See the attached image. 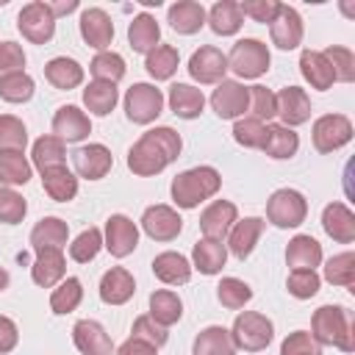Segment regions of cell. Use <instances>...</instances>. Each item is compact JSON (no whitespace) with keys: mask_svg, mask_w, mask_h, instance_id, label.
<instances>
[{"mask_svg":"<svg viewBox=\"0 0 355 355\" xmlns=\"http://www.w3.org/2000/svg\"><path fill=\"white\" fill-rule=\"evenodd\" d=\"M183 150V139L178 130L161 125L139 136V141L128 150V169L139 178H153L164 172L172 161H178Z\"/></svg>","mask_w":355,"mask_h":355,"instance_id":"cell-1","label":"cell"},{"mask_svg":"<svg viewBox=\"0 0 355 355\" xmlns=\"http://www.w3.org/2000/svg\"><path fill=\"white\" fill-rule=\"evenodd\" d=\"M311 336L319 341V347H336L341 352L355 349V324L344 305L316 308L311 319Z\"/></svg>","mask_w":355,"mask_h":355,"instance_id":"cell-2","label":"cell"},{"mask_svg":"<svg viewBox=\"0 0 355 355\" xmlns=\"http://www.w3.org/2000/svg\"><path fill=\"white\" fill-rule=\"evenodd\" d=\"M219 189H222V175L214 166H191V169L175 175V180L169 186V194H172V202L178 208L191 211L200 202L211 200Z\"/></svg>","mask_w":355,"mask_h":355,"instance_id":"cell-3","label":"cell"},{"mask_svg":"<svg viewBox=\"0 0 355 355\" xmlns=\"http://www.w3.org/2000/svg\"><path fill=\"white\" fill-rule=\"evenodd\" d=\"M230 338L236 344V349L244 352H261L272 344L275 338V324L269 316L258 313V311H241L230 327Z\"/></svg>","mask_w":355,"mask_h":355,"instance_id":"cell-4","label":"cell"},{"mask_svg":"<svg viewBox=\"0 0 355 355\" xmlns=\"http://www.w3.org/2000/svg\"><path fill=\"white\" fill-rule=\"evenodd\" d=\"M272 64L269 47L261 39H239L227 53V69H233L239 78H261Z\"/></svg>","mask_w":355,"mask_h":355,"instance_id":"cell-5","label":"cell"},{"mask_svg":"<svg viewBox=\"0 0 355 355\" xmlns=\"http://www.w3.org/2000/svg\"><path fill=\"white\" fill-rule=\"evenodd\" d=\"M305 216H308V200L297 189H277L266 200V219L280 230L300 227Z\"/></svg>","mask_w":355,"mask_h":355,"instance_id":"cell-6","label":"cell"},{"mask_svg":"<svg viewBox=\"0 0 355 355\" xmlns=\"http://www.w3.org/2000/svg\"><path fill=\"white\" fill-rule=\"evenodd\" d=\"M17 28L31 44H47L55 36V17L44 0H31L19 8Z\"/></svg>","mask_w":355,"mask_h":355,"instance_id":"cell-7","label":"cell"},{"mask_svg":"<svg viewBox=\"0 0 355 355\" xmlns=\"http://www.w3.org/2000/svg\"><path fill=\"white\" fill-rule=\"evenodd\" d=\"M164 111V92L153 83H133L125 92V116L133 125H150Z\"/></svg>","mask_w":355,"mask_h":355,"instance_id":"cell-8","label":"cell"},{"mask_svg":"<svg viewBox=\"0 0 355 355\" xmlns=\"http://www.w3.org/2000/svg\"><path fill=\"white\" fill-rule=\"evenodd\" d=\"M352 141V122L344 114H324L313 122V147L316 153H336Z\"/></svg>","mask_w":355,"mask_h":355,"instance_id":"cell-9","label":"cell"},{"mask_svg":"<svg viewBox=\"0 0 355 355\" xmlns=\"http://www.w3.org/2000/svg\"><path fill=\"white\" fill-rule=\"evenodd\" d=\"M189 75L191 80L208 86V83H222L225 80V72H227V55L214 47V44H202L200 50L191 53L189 58Z\"/></svg>","mask_w":355,"mask_h":355,"instance_id":"cell-10","label":"cell"},{"mask_svg":"<svg viewBox=\"0 0 355 355\" xmlns=\"http://www.w3.org/2000/svg\"><path fill=\"white\" fill-rule=\"evenodd\" d=\"M103 247L114 258H128L139 247V227H136V222L130 216H125V214H111L108 222H105Z\"/></svg>","mask_w":355,"mask_h":355,"instance_id":"cell-11","label":"cell"},{"mask_svg":"<svg viewBox=\"0 0 355 355\" xmlns=\"http://www.w3.org/2000/svg\"><path fill=\"white\" fill-rule=\"evenodd\" d=\"M247 105H250V94H247L244 83L227 80V78L222 83H216V89L211 94V108L219 119H241Z\"/></svg>","mask_w":355,"mask_h":355,"instance_id":"cell-12","label":"cell"},{"mask_svg":"<svg viewBox=\"0 0 355 355\" xmlns=\"http://www.w3.org/2000/svg\"><path fill=\"white\" fill-rule=\"evenodd\" d=\"M141 230L153 239V241H172L180 236L183 230V219L172 205H150L141 214Z\"/></svg>","mask_w":355,"mask_h":355,"instance_id":"cell-13","label":"cell"},{"mask_svg":"<svg viewBox=\"0 0 355 355\" xmlns=\"http://www.w3.org/2000/svg\"><path fill=\"white\" fill-rule=\"evenodd\" d=\"M302 33H305V28H302V17H300V11L291 8V6H286V3H280L277 17L269 22L272 44H275L277 50H294V47H300Z\"/></svg>","mask_w":355,"mask_h":355,"instance_id":"cell-14","label":"cell"},{"mask_svg":"<svg viewBox=\"0 0 355 355\" xmlns=\"http://www.w3.org/2000/svg\"><path fill=\"white\" fill-rule=\"evenodd\" d=\"M239 219V208L230 202V200H214L202 214H200V230H202V239H214V241H222L230 227L236 225Z\"/></svg>","mask_w":355,"mask_h":355,"instance_id":"cell-15","label":"cell"},{"mask_svg":"<svg viewBox=\"0 0 355 355\" xmlns=\"http://www.w3.org/2000/svg\"><path fill=\"white\" fill-rule=\"evenodd\" d=\"M72 341L80 355H114V341L105 333V327L94 319H80L72 327Z\"/></svg>","mask_w":355,"mask_h":355,"instance_id":"cell-16","label":"cell"},{"mask_svg":"<svg viewBox=\"0 0 355 355\" xmlns=\"http://www.w3.org/2000/svg\"><path fill=\"white\" fill-rule=\"evenodd\" d=\"M78 28H80V39L100 53L108 50V44L114 42V22L103 8H83Z\"/></svg>","mask_w":355,"mask_h":355,"instance_id":"cell-17","label":"cell"},{"mask_svg":"<svg viewBox=\"0 0 355 355\" xmlns=\"http://www.w3.org/2000/svg\"><path fill=\"white\" fill-rule=\"evenodd\" d=\"M275 97H277V116L283 119L280 125H286V128L294 130L297 125H305L311 119V97L305 94V89L286 86Z\"/></svg>","mask_w":355,"mask_h":355,"instance_id":"cell-18","label":"cell"},{"mask_svg":"<svg viewBox=\"0 0 355 355\" xmlns=\"http://www.w3.org/2000/svg\"><path fill=\"white\" fill-rule=\"evenodd\" d=\"M92 133V122L86 116V111H80L78 105H61L53 116V136H58L64 144H75L83 141Z\"/></svg>","mask_w":355,"mask_h":355,"instance_id":"cell-19","label":"cell"},{"mask_svg":"<svg viewBox=\"0 0 355 355\" xmlns=\"http://www.w3.org/2000/svg\"><path fill=\"white\" fill-rule=\"evenodd\" d=\"M72 161H75V172L86 180H100L114 166V155L105 144H83L80 150H75Z\"/></svg>","mask_w":355,"mask_h":355,"instance_id":"cell-20","label":"cell"},{"mask_svg":"<svg viewBox=\"0 0 355 355\" xmlns=\"http://www.w3.org/2000/svg\"><path fill=\"white\" fill-rule=\"evenodd\" d=\"M263 227H266V222L261 216L236 219V225L227 233V252H233L239 261L250 258L255 244H258V239H261V233H263Z\"/></svg>","mask_w":355,"mask_h":355,"instance_id":"cell-21","label":"cell"},{"mask_svg":"<svg viewBox=\"0 0 355 355\" xmlns=\"http://www.w3.org/2000/svg\"><path fill=\"white\" fill-rule=\"evenodd\" d=\"M67 275V258H64V250H39L36 252V261L31 266V277L36 286L42 288H53L64 280Z\"/></svg>","mask_w":355,"mask_h":355,"instance_id":"cell-22","label":"cell"},{"mask_svg":"<svg viewBox=\"0 0 355 355\" xmlns=\"http://www.w3.org/2000/svg\"><path fill=\"white\" fill-rule=\"evenodd\" d=\"M322 227L338 244H352L355 241V214L344 202L324 205V211H322Z\"/></svg>","mask_w":355,"mask_h":355,"instance_id":"cell-23","label":"cell"},{"mask_svg":"<svg viewBox=\"0 0 355 355\" xmlns=\"http://www.w3.org/2000/svg\"><path fill=\"white\" fill-rule=\"evenodd\" d=\"M136 291V280L125 266H111L100 277V300L105 305H125Z\"/></svg>","mask_w":355,"mask_h":355,"instance_id":"cell-24","label":"cell"},{"mask_svg":"<svg viewBox=\"0 0 355 355\" xmlns=\"http://www.w3.org/2000/svg\"><path fill=\"white\" fill-rule=\"evenodd\" d=\"M169 111L180 119H197L205 108V94L202 89L191 86V83H172L169 86Z\"/></svg>","mask_w":355,"mask_h":355,"instance_id":"cell-25","label":"cell"},{"mask_svg":"<svg viewBox=\"0 0 355 355\" xmlns=\"http://www.w3.org/2000/svg\"><path fill=\"white\" fill-rule=\"evenodd\" d=\"M153 275L166 286H183L191 280V261L180 252H158L153 258Z\"/></svg>","mask_w":355,"mask_h":355,"instance_id":"cell-26","label":"cell"},{"mask_svg":"<svg viewBox=\"0 0 355 355\" xmlns=\"http://www.w3.org/2000/svg\"><path fill=\"white\" fill-rule=\"evenodd\" d=\"M67 239H69V227L58 216H44L31 230V247H33V252H39V250H64L67 247Z\"/></svg>","mask_w":355,"mask_h":355,"instance_id":"cell-27","label":"cell"},{"mask_svg":"<svg viewBox=\"0 0 355 355\" xmlns=\"http://www.w3.org/2000/svg\"><path fill=\"white\" fill-rule=\"evenodd\" d=\"M166 22L180 36H191V33H197L205 25V8L200 3H194V0H178V3L169 6Z\"/></svg>","mask_w":355,"mask_h":355,"instance_id":"cell-28","label":"cell"},{"mask_svg":"<svg viewBox=\"0 0 355 355\" xmlns=\"http://www.w3.org/2000/svg\"><path fill=\"white\" fill-rule=\"evenodd\" d=\"M128 42H130L133 53H144L147 55L150 50H155L161 44V25L155 22V17L147 14V11L136 14L133 22L128 25Z\"/></svg>","mask_w":355,"mask_h":355,"instance_id":"cell-29","label":"cell"},{"mask_svg":"<svg viewBox=\"0 0 355 355\" xmlns=\"http://www.w3.org/2000/svg\"><path fill=\"white\" fill-rule=\"evenodd\" d=\"M44 78L50 86L61 89V92H69L75 86L83 83V67L75 61V58H67V55H55L44 64Z\"/></svg>","mask_w":355,"mask_h":355,"instance_id":"cell-30","label":"cell"},{"mask_svg":"<svg viewBox=\"0 0 355 355\" xmlns=\"http://www.w3.org/2000/svg\"><path fill=\"white\" fill-rule=\"evenodd\" d=\"M286 263L291 269H316L322 263V244L308 233L294 236L286 247Z\"/></svg>","mask_w":355,"mask_h":355,"instance_id":"cell-31","label":"cell"},{"mask_svg":"<svg viewBox=\"0 0 355 355\" xmlns=\"http://www.w3.org/2000/svg\"><path fill=\"white\" fill-rule=\"evenodd\" d=\"M227 261V247L214 239H200L191 250V269L200 275H219Z\"/></svg>","mask_w":355,"mask_h":355,"instance_id":"cell-32","label":"cell"},{"mask_svg":"<svg viewBox=\"0 0 355 355\" xmlns=\"http://www.w3.org/2000/svg\"><path fill=\"white\" fill-rule=\"evenodd\" d=\"M205 22L216 36H233L244 25V17L236 0H219L211 6V11H205Z\"/></svg>","mask_w":355,"mask_h":355,"instance_id":"cell-33","label":"cell"},{"mask_svg":"<svg viewBox=\"0 0 355 355\" xmlns=\"http://www.w3.org/2000/svg\"><path fill=\"white\" fill-rule=\"evenodd\" d=\"M300 72L311 83V89H319V92H327L336 83L333 69H330L327 58L322 55V50H302V55H300Z\"/></svg>","mask_w":355,"mask_h":355,"instance_id":"cell-34","label":"cell"},{"mask_svg":"<svg viewBox=\"0 0 355 355\" xmlns=\"http://www.w3.org/2000/svg\"><path fill=\"white\" fill-rule=\"evenodd\" d=\"M119 103V89L116 83H108V80H92L86 89H83V105L89 114L94 116H108Z\"/></svg>","mask_w":355,"mask_h":355,"instance_id":"cell-35","label":"cell"},{"mask_svg":"<svg viewBox=\"0 0 355 355\" xmlns=\"http://www.w3.org/2000/svg\"><path fill=\"white\" fill-rule=\"evenodd\" d=\"M42 189H44V194L50 200L69 202L78 194V178L67 169V164L64 166H53V169H44L42 172Z\"/></svg>","mask_w":355,"mask_h":355,"instance_id":"cell-36","label":"cell"},{"mask_svg":"<svg viewBox=\"0 0 355 355\" xmlns=\"http://www.w3.org/2000/svg\"><path fill=\"white\" fill-rule=\"evenodd\" d=\"M191 355H236L230 330H225L222 324H211V327L200 330L191 344Z\"/></svg>","mask_w":355,"mask_h":355,"instance_id":"cell-37","label":"cell"},{"mask_svg":"<svg viewBox=\"0 0 355 355\" xmlns=\"http://www.w3.org/2000/svg\"><path fill=\"white\" fill-rule=\"evenodd\" d=\"M269 158L275 161H286L291 155H297L300 150V136L286 128V125H266V139H263V147H261Z\"/></svg>","mask_w":355,"mask_h":355,"instance_id":"cell-38","label":"cell"},{"mask_svg":"<svg viewBox=\"0 0 355 355\" xmlns=\"http://www.w3.org/2000/svg\"><path fill=\"white\" fill-rule=\"evenodd\" d=\"M150 316L161 324V327H172L180 322L183 316V302L175 291L169 288H158L150 294Z\"/></svg>","mask_w":355,"mask_h":355,"instance_id":"cell-39","label":"cell"},{"mask_svg":"<svg viewBox=\"0 0 355 355\" xmlns=\"http://www.w3.org/2000/svg\"><path fill=\"white\" fill-rule=\"evenodd\" d=\"M31 158H33V166L39 172L44 169H53V166H64V158H67V144L58 139V136H39L33 141V150H31Z\"/></svg>","mask_w":355,"mask_h":355,"instance_id":"cell-40","label":"cell"},{"mask_svg":"<svg viewBox=\"0 0 355 355\" xmlns=\"http://www.w3.org/2000/svg\"><path fill=\"white\" fill-rule=\"evenodd\" d=\"M33 175V164L19 150H0V180L3 186H25Z\"/></svg>","mask_w":355,"mask_h":355,"instance_id":"cell-41","label":"cell"},{"mask_svg":"<svg viewBox=\"0 0 355 355\" xmlns=\"http://www.w3.org/2000/svg\"><path fill=\"white\" fill-rule=\"evenodd\" d=\"M178 64H180V55L172 44H158L155 50L147 53L144 58V69L150 72V78L155 80H169L175 72H178Z\"/></svg>","mask_w":355,"mask_h":355,"instance_id":"cell-42","label":"cell"},{"mask_svg":"<svg viewBox=\"0 0 355 355\" xmlns=\"http://www.w3.org/2000/svg\"><path fill=\"white\" fill-rule=\"evenodd\" d=\"M80 300H83V283L78 277H64L50 294V311L58 316L72 313L80 305Z\"/></svg>","mask_w":355,"mask_h":355,"instance_id":"cell-43","label":"cell"},{"mask_svg":"<svg viewBox=\"0 0 355 355\" xmlns=\"http://www.w3.org/2000/svg\"><path fill=\"white\" fill-rule=\"evenodd\" d=\"M125 58L119 55V53H114V50H103V53H97L94 58H92V64H89V72L94 75V80H108V83H116V80H122L125 78Z\"/></svg>","mask_w":355,"mask_h":355,"instance_id":"cell-44","label":"cell"},{"mask_svg":"<svg viewBox=\"0 0 355 355\" xmlns=\"http://www.w3.org/2000/svg\"><path fill=\"white\" fill-rule=\"evenodd\" d=\"M36 92V83L28 72H14V75H3L0 78V100L6 103H28Z\"/></svg>","mask_w":355,"mask_h":355,"instance_id":"cell-45","label":"cell"},{"mask_svg":"<svg viewBox=\"0 0 355 355\" xmlns=\"http://www.w3.org/2000/svg\"><path fill=\"white\" fill-rule=\"evenodd\" d=\"M324 280L333 283V286H344V288L352 291V286H355V255L349 250L333 255L324 263Z\"/></svg>","mask_w":355,"mask_h":355,"instance_id":"cell-46","label":"cell"},{"mask_svg":"<svg viewBox=\"0 0 355 355\" xmlns=\"http://www.w3.org/2000/svg\"><path fill=\"white\" fill-rule=\"evenodd\" d=\"M216 300L222 302V308L239 311L252 300V288L239 277H222L216 286Z\"/></svg>","mask_w":355,"mask_h":355,"instance_id":"cell-47","label":"cell"},{"mask_svg":"<svg viewBox=\"0 0 355 355\" xmlns=\"http://www.w3.org/2000/svg\"><path fill=\"white\" fill-rule=\"evenodd\" d=\"M247 94H250V105H247V111L252 114V119H258V122L266 125L269 119L277 116V97H275L272 89L255 83V86L247 89Z\"/></svg>","mask_w":355,"mask_h":355,"instance_id":"cell-48","label":"cell"},{"mask_svg":"<svg viewBox=\"0 0 355 355\" xmlns=\"http://www.w3.org/2000/svg\"><path fill=\"white\" fill-rule=\"evenodd\" d=\"M322 55L327 58L330 69H333V78L338 83H352L355 80V55L349 47H341V44H330L327 50H322Z\"/></svg>","mask_w":355,"mask_h":355,"instance_id":"cell-49","label":"cell"},{"mask_svg":"<svg viewBox=\"0 0 355 355\" xmlns=\"http://www.w3.org/2000/svg\"><path fill=\"white\" fill-rule=\"evenodd\" d=\"M103 250V233L100 227H86L72 244H69V258L78 263H89L97 258V252Z\"/></svg>","mask_w":355,"mask_h":355,"instance_id":"cell-50","label":"cell"},{"mask_svg":"<svg viewBox=\"0 0 355 355\" xmlns=\"http://www.w3.org/2000/svg\"><path fill=\"white\" fill-rule=\"evenodd\" d=\"M319 286H322V277L316 275V269H291V275H288V280H286L288 294L297 297V300H311V297H316Z\"/></svg>","mask_w":355,"mask_h":355,"instance_id":"cell-51","label":"cell"},{"mask_svg":"<svg viewBox=\"0 0 355 355\" xmlns=\"http://www.w3.org/2000/svg\"><path fill=\"white\" fill-rule=\"evenodd\" d=\"M25 144H28V130H25L22 119H17L11 114H0V150L25 153Z\"/></svg>","mask_w":355,"mask_h":355,"instance_id":"cell-52","label":"cell"},{"mask_svg":"<svg viewBox=\"0 0 355 355\" xmlns=\"http://www.w3.org/2000/svg\"><path fill=\"white\" fill-rule=\"evenodd\" d=\"M233 139H236V144H241V147L261 150V147H263V139H266V125L258 122V119H252V116L236 119V125H233Z\"/></svg>","mask_w":355,"mask_h":355,"instance_id":"cell-53","label":"cell"},{"mask_svg":"<svg viewBox=\"0 0 355 355\" xmlns=\"http://www.w3.org/2000/svg\"><path fill=\"white\" fill-rule=\"evenodd\" d=\"M28 214V202L19 191H14L11 186H3L0 189V222L3 225H17L22 222Z\"/></svg>","mask_w":355,"mask_h":355,"instance_id":"cell-54","label":"cell"},{"mask_svg":"<svg viewBox=\"0 0 355 355\" xmlns=\"http://www.w3.org/2000/svg\"><path fill=\"white\" fill-rule=\"evenodd\" d=\"M130 333H133V338H141V341H147V344H153L155 349L158 347H164L166 341H169V333H166V327H161L150 313H144V316H136L133 319V327H130Z\"/></svg>","mask_w":355,"mask_h":355,"instance_id":"cell-55","label":"cell"},{"mask_svg":"<svg viewBox=\"0 0 355 355\" xmlns=\"http://www.w3.org/2000/svg\"><path fill=\"white\" fill-rule=\"evenodd\" d=\"M280 355H322V347L308 330H294L283 338Z\"/></svg>","mask_w":355,"mask_h":355,"instance_id":"cell-56","label":"cell"},{"mask_svg":"<svg viewBox=\"0 0 355 355\" xmlns=\"http://www.w3.org/2000/svg\"><path fill=\"white\" fill-rule=\"evenodd\" d=\"M239 8H241V17H250V19L266 25L277 17L280 3L277 0H244V3H239Z\"/></svg>","mask_w":355,"mask_h":355,"instance_id":"cell-57","label":"cell"},{"mask_svg":"<svg viewBox=\"0 0 355 355\" xmlns=\"http://www.w3.org/2000/svg\"><path fill=\"white\" fill-rule=\"evenodd\" d=\"M25 72V53L17 42H0V78Z\"/></svg>","mask_w":355,"mask_h":355,"instance_id":"cell-58","label":"cell"},{"mask_svg":"<svg viewBox=\"0 0 355 355\" xmlns=\"http://www.w3.org/2000/svg\"><path fill=\"white\" fill-rule=\"evenodd\" d=\"M17 341H19V330H17L14 319L0 316V355L11 352V349L17 347Z\"/></svg>","mask_w":355,"mask_h":355,"instance_id":"cell-59","label":"cell"},{"mask_svg":"<svg viewBox=\"0 0 355 355\" xmlns=\"http://www.w3.org/2000/svg\"><path fill=\"white\" fill-rule=\"evenodd\" d=\"M114 355H158V349H155L153 344H147V341L130 336L125 344H119V349H116Z\"/></svg>","mask_w":355,"mask_h":355,"instance_id":"cell-60","label":"cell"},{"mask_svg":"<svg viewBox=\"0 0 355 355\" xmlns=\"http://www.w3.org/2000/svg\"><path fill=\"white\" fill-rule=\"evenodd\" d=\"M50 6V11H53V17L58 19L61 14H72L75 8H78V0H61V3H47Z\"/></svg>","mask_w":355,"mask_h":355,"instance_id":"cell-61","label":"cell"},{"mask_svg":"<svg viewBox=\"0 0 355 355\" xmlns=\"http://www.w3.org/2000/svg\"><path fill=\"white\" fill-rule=\"evenodd\" d=\"M6 288H8V272H6L3 266H0V294H3Z\"/></svg>","mask_w":355,"mask_h":355,"instance_id":"cell-62","label":"cell"},{"mask_svg":"<svg viewBox=\"0 0 355 355\" xmlns=\"http://www.w3.org/2000/svg\"><path fill=\"white\" fill-rule=\"evenodd\" d=\"M0 189H3V180H0Z\"/></svg>","mask_w":355,"mask_h":355,"instance_id":"cell-63","label":"cell"}]
</instances>
